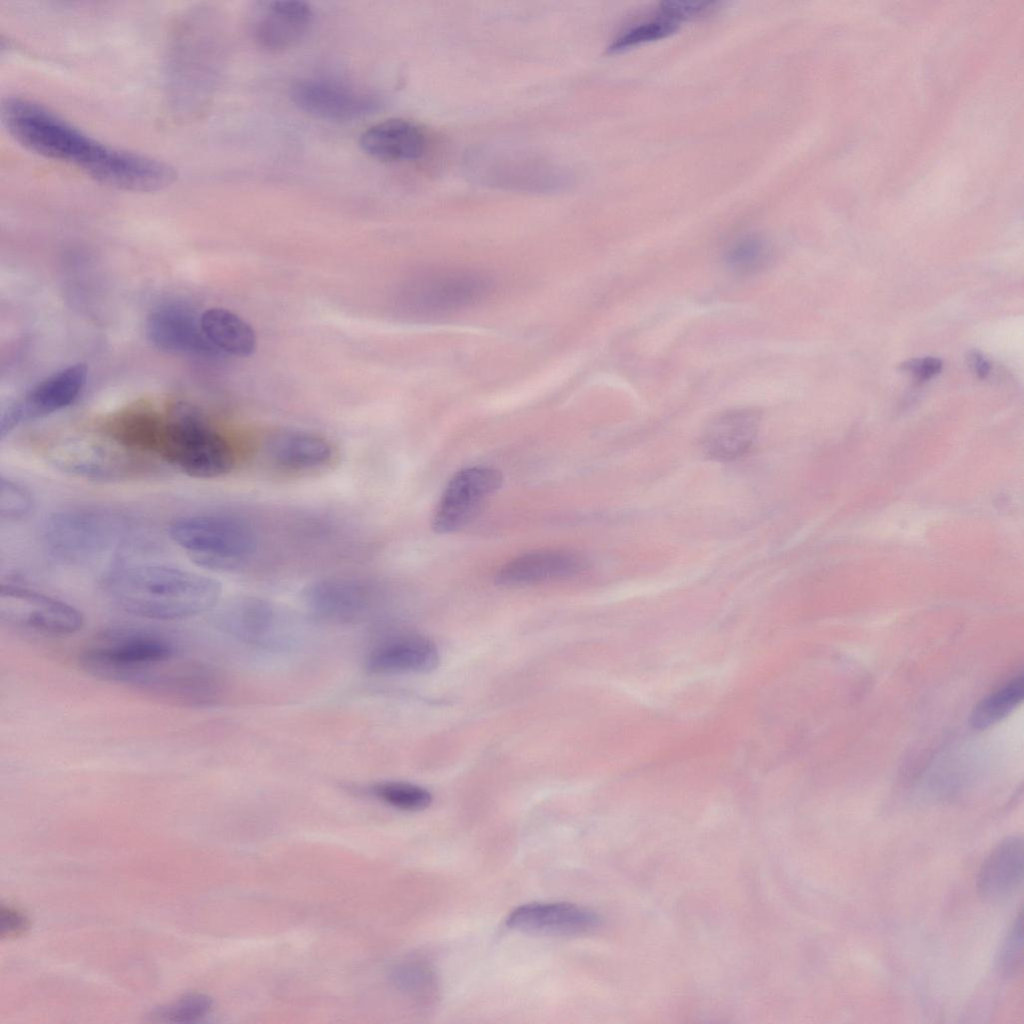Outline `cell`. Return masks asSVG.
Wrapping results in <instances>:
<instances>
[{
  "label": "cell",
  "mask_w": 1024,
  "mask_h": 1024,
  "mask_svg": "<svg viewBox=\"0 0 1024 1024\" xmlns=\"http://www.w3.org/2000/svg\"><path fill=\"white\" fill-rule=\"evenodd\" d=\"M2 119L9 134L29 151L73 165L109 187L151 192L175 179L168 164L106 145L35 101L7 98Z\"/></svg>",
  "instance_id": "1"
},
{
  "label": "cell",
  "mask_w": 1024,
  "mask_h": 1024,
  "mask_svg": "<svg viewBox=\"0 0 1024 1024\" xmlns=\"http://www.w3.org/2000/svg\"><path fill=\"white\" fill-rule=\"evenodd\" d=\"M108 598L127 613L154 620H178L213 608L221 584L206 575L155 563L118 567L103 583Z\"/></svg>",
  "instance_id": "2"
},
{
  "label": "cell",
  "mask_w": 1024,
  "mask_h": 1024,
  "mask_svg": "<svg viewBox=\"0 0 1024 1024\" xmlns=\"http://www.w3.org/2000/svg\"><path fill=\"white\" fill-rule=\"evenodd\" d=\"M155 457L195 478H216L234 465L226 438L193 405L178 402L163 417Z\"/></svg>",
  "instance_id": "3"
},
{
  "label": "cell",
  "mask_w": 1024,
  "mask_h": 1024,
  "mask_svg": "<svg viewBox=\"0 0 1024 1024\" xmlns=\"http://www.w3.org/2000/svg\"><path fill=\"white\" fill-rule=\"evenodd\" d=\"M172 541L196 564L215 570L236 568L255 552L257 536L245 521L224 514H193L172 521Z\"/></svg>",
  "instance_id": "4"
},
{
  "label": "cell",
  "mask_w": 1024,
  "mask_h": 1024,
  "mask_svg": "<svg viewBox=\"0 0 1024 1024\" xmlns=\"http://www.w3.org/2000/svg\"><path fill=\"white\" fill-rule=\"evenodd\" d=\"M178 657L177 646L166 636L140 628L117 627L102 631L79 656L88 674L123 684L132 673Z\"/></svg>",
  "instance_id": "5"
},
{
  "label": "cell",
  "mask_w": 1024,
  "mask_h": 1024,
  "mask_svg": "<svg viewBox=\"0 0 1024 1024\" xmlns=\"http://www.w3.org/2000/svg\"><path fill=\"white\" fill-rule=\"evenodd\" d=\"M0 620L17 629L49 636L74 634L84 623L74 606L14 583L1 584Z\"/></svg>",
  "instance_id": "6"
},
{
  "label": "cell",
  "mask_w": 1024,
  "mask_h": 1024,
  "mask_svg": "<svg viewBox=\"0 0 1024 1024\" xmlns=\"http://www.w3.org/2000/svg\"><path fill=\"white\" fill-rule=\"evenodd\" d=\"M502 473L489 466H470L448 481L432 516V529L449 534L468 525L485 501L502 485Z\"/></svg>",
  "instance_id": "7"
},
{
  "label": "cell",
  "mask_w": 1024,
  "mask_h": 1024,
  "mask_svg": "<svg viewBox=\"0 0 1024 1024\" xmlns=\"http://www.w3.org/2000/svg\"><path fill=\"white\" fill-rule=\"evenodd\" d=\"M47 457L58 470L89 480L121 479L133 473L138 464V455L110 438L65 440L53 444Z\"/></svg>",
  "instance_id": "8"
},
{
  "label": "cell",
  "mask_w": 1024,
  "mask_h": 1024,
  "mask_svg": "<svg viewBox=\"0 0 1024 1024\" xmlns=\"http://www.w3.org/2000/svg\"><path fill=\"white\" fill-rule=\"evenodd\" d=\"M290 98L300 110L322 119L351 120L373 113L380 100L372 93L319 78L295 81Z\"/></svg>",
  "instance_id": "9"
},
{
  "label": "cell",
  "mask_w": 1024,
  "mask_h": 1024,
  "mask_svg": "<svg viewBox=\"0 0 1024 1024\" xmlns=\"http://www.w3.org/2000/svg\"><path fill=\"white\" fill-rule=\"evenodd\" d=\"M492 288L490 277L469 268H442L423 278L415 289L418 308L430 314H450L482 300Z\"/></svg>",
  "instance_id": "10"
},
{
  "label": "cell",
  "mask_w": 1024,
  "mask_h": 1024,
  "mask_svg": "<svg viewBox=\"0 0 1024 1024\" xmlns=\"http://www.w3.org/2000/svg\"><path fill=\"white\" fill-rule=\"evenodd\" d=\"M308 609L335 623L364 619L376 604V592L368 584L348 578H326L309 584L303 592Z\"/></svg>",
  "instance_id": "11"
},
{
  "label": "cell",
  "mask_w": 1024,
  "mask_h": 1024,
  "mask_svg": "<svg viewBox=\"0 0 1024 1024\" xmlns=\"http://www.w3.org/2000/svg\"><path fill=\"white\" fill-rule=\"evenodd\" d=\"M86 379L87 367L78 363L39 382L21 403L2 415L1 437L23 420L48 415L72 404L82 391Z\"/></svg>",
  "instance_id": "12"
},
{
  "label": "cell",
  "mask_w": 1024,
  "mask_h": 1024,
  "mask_svg": "<svg viewBox=\"0 0 1024 1024\" xmlns=\"http://www.w3.org/2000/svg\"><path fill=\"white\" fill-rule=\"evenodd\" d=\"M440 661L435 643L411 632L398 633L375 645L365 659L373 675L422 674L434 670Z\"/></svg>",
  "instance_id": "13"
},
{
  "label": "cell",
  "mask_w": 1024,
  "mask_h": 1024,
  "mask_svg": "<svg viewBox=\"0 0 1024 1024\" xmlns=\"http://www.w3.org/2000/svg\"><path fill=\"white\" fill-rule=\"evenodd\" d=\"M592 910L568 902H535L515 908L506 924L514 930L546 935H575L599 926Z\"/></svg>",
  "instance_id": "14"
},
{
  "label": "cell",
  "mask_w": 1024,
  "mask_h": 1024,
  "mask_svg": "<svg viewBox=\"0 0 1024 1024\" xmlns=\"http://www.w3.org/2000/svg\"><path fill=\"white\" fill-rule=\"evenodd\" d=\"M587 568L582 555L567 549H541L523 553L503 564L495 575L504 586L540 584L574 577Z\"/></svg>",
  "instance_id": "15"
},
{
  "label": "cell",
  "mask_w": 1024,
  "mask_h": 1024,
  "mask_svg": "<svg viewBox=\"0 0 1024 1024\" xmlns=\"http://www.w3.org/2000/svg\"><path fill=\"white\" fill-rule=\"evenodd\" d=\"M262 455L271 466L285 472H313L329 466L335 450L326 438L298 430L271 434L262 445Z\"/></svg>",
  "instance_id": "16"
},
{
  "label": "cell",
  "mask_w": 1024,
  "mask_h": 1024,
  "mask_svg": "<svg viewBox=\"0 0 1024 1024\" xmlns=\"http://www.w3.org/2000/svg\"><path fill=\"white\" fill-rule=\"evenodd\" d=\"M312 21V9L304 1H270L255 19L252 35L262 49L281 52L297 45L307 35Z\"/></svg>",
  "instance_id": "17"
},
{
  "label": "cell",
  "mask_w": 1024,
  "mask_h": 1024,
  "mask_svg": "<svg viewBox=\"0 0 1024 1024\" xmlns=\"http://www.w3.org/2000/svg\"><path fill=\"white\" fill-rule=\"evenodd\" d=\"M760 426L755 409L736 408L713 417L703 429L700 447L706 457L715 461H733L744 456L753 446Z\"/></svg>",
  "instance_id": "18"
},
{
  "label": "cell",
  "mask_w": 1024,
  "mask_h": 1024,
  "mask_svg": "<svg viewBox=\"0 0 1024 1024\" xmlns=\"http://www.w3.org/2000/svg\"><path fill=\"white\" fill-rule=\"evenodd\" d=\"M146 331L157 348L173 353L197 355L221 354L207 339L201 316L174 305L156 309L148 317Z\"/></svg>",
  "instance_id": "19"
},
{
  "label": "cell",
  "mask_w": 1024,
  "mask_h": 1024,
  "mask_svg": "<svg viewBox=\"0 0 1024 1024\" xmlns=\"http://www.w3.org/2000/svg\"><path fill=\"white\" fill-rule=\"evenodd\" d=\"M1024 842L1009 836L997 844L982 864L977 880L978 895L988 903L1011 898L1023 882Z\"/></svg>",
  "instance_id": "20"
},
{
  "label": "cell",
  "mask_w": 1024,
  "mask_h": 1024,
  "mask_svg": "<svg viewBox=\"0 0 1024 1024\" xmlns=\"http://www.w3.org/2000/svg\"><path fill=\"white\" fill-rule=\"evenodd\" d=\"M226 627L240 641L262 648L284 649L296 641L277 611L258 599L236 604L227 616Z\"/></svg>",
  "instance_id": "21"
},
{
  "label": "cell",
  "mask_w": 1024,
  "mask_h": 1024,
  "mask_svg": "<svg viewBox=\"0 0 1024 1024\" xmlns=\"http://www.w3.org/2000/svg\"><path fill=\"white\" fill-rule=\"evenodd\" d=\"M361 149L380 161H413L426 150L425 134L416 124L404 119H387L366 131L359 139Z\"/></svg>",
  "instance_id": "22"
},
{
  "label": "cell",
  "mask_w": 1024,
  "mask_h": 1024,
  "mask_svg": "<svg viewBox=\"0 0 1024 1024\" xmlns=\"http://www.w3.org/2000/svg\"><path fill=\"white\" fill-rule=\"evenodd\" d=\"M106 529V519L101 514L72 511L52 519L47 536L61 554L78 555L97 546Z\"/></svg>",
  "instance_id": "23"
},
{
  "label": "cell",
  "mask_w": 1024,
  "mask_h": 1024,
  "mask_svg": "<svg viewBox=\"0 0 1024 1024\" xmlns=\"http://www.w3.org/2000/svg\"><path fill=\"white\" fill-rule=\"evenodd\" d=\"M201 326L209 342L220 352L247 357L256 349L253 328L235 313L224 308H211L201 315Z\"/></svg>",
  "instance_id": "24"
},
{
  "label": "cell",
  "mask_w": 1024,
  "mask_h": 1024,
  "mask_svg": "<svg viewBox=\"0 0 1024 1024\" xmlns=\"http://www.w3.org/2000/svg\"><path fill=\"white\" fill-rule=\"evenodd\" d=\"M1023 696L1024 681L1023 676L1019 675L975 706L971 716L972 726L983 730L998 723L1022 702Z\"/></svg>",
  "instance_id": "25"
},
{
  "label": "cell",
  "mask_w": 1024,
  "mask_h": 1024,
  "mask_svg": "<svg viewBox=\"0 0 1024 1024\" xmlns=\"http://www.w3.org/2000/svg\"><path fill=\"white\" fill-rule=\"evenodd\" d=\"M771 248L764 237L747 234L735 240L725 252L729 268L740 274H752L766 266Z\"/></svg>",
  "instance_id": "26"
},
{
  "label": "cell",
  "mask_w": 1024,
  "mask_h": 1024,
  "mask_svg": "<svg viewBox=\"0 0 1024 1024\" xmlns=\"http://www.w3.org/2000/svg\"><path fill=\"white\" fill-rule=\"evenodd\" d=\"M372 791L379 800L405 811H421L432 802V794L426 788L409 782H379Z\"/></svg>",
  "instance_id": "27"
},
{
  "label": "cell",
  "mask_w": 1024,
  "mask_h": 1024,
  "mask_svg": "<svg viewBox=\"0 0 1024 1024\" xmlns=\"http://www.w3.org/2000/svg\"><path fill=\"white\" fill-rule=\"evenodd\" d=\"M680 28L679 23L661 17L638 24L619 35L608 46L609 54L620 53L643 43L668 37Z\"/></svg>",
  "instance_id": "28"
},
{
  "label": "cell",
  "mask_w": 1024,
  "mask_h": 1024,
  "mask_svg": "<svg viewBox=\"0 0 1024 1024\" xmlns=\"http://www.w3.org/2000/svg\"><path fill=\"white\" fill-rule=\"evenodd\" d=\"M1023 964V920L1022 913L1015 918L1004 937L996 955V970L999 975L1016 976Z\"/></svg>",
  "instance_id": "29"
},
{
  "label": "cell",
  "mask_w": 1024,
  "mask_h": 1024,
  "mask_svg": "<svg viewBox=\"0 0 1024 1024\" xmlns=\"http://www.w3.org/2000/svg\"><path fill=\"white\" fill-rule=\"evenodd\" d=\"M212 1007V1000L205 995H189L177 1002L158 1008L153 1018L161 1022L189 1023L205 1017Z\"/></svg>",
  "instance_id": "30"
},
{
  "label": "cell",
  "mask_w": 1024,
  "mask_h": 1024,
  "mask_svg": "<svg viewBox=\"0 0 1024 1024\" xmlns=\"http://www.w3.org/2000/svg\"><path fill=\"white\" fill-rule=\"evenodd\" d=\"M395 978L403 990L419 998L431 997L436 989L435 975L421 962L400 965L396 969Z\"/></svg>",
  "instance_id": "31"
},
{
  "label": "cell",
  "mask_w": 1024,
  "mask_h": 1024,
  "mask_svg": "<svg viewBox=\"0 0 1024 1024\" xmlns=\"http://www.w3.org/2000/svg\"><path fill=\"white\" fill-rule=\"evenodd\" d=\"M0 488V516L2 520H17L29 513L33 500L27 489L8 478L1 479Z\"/></svg>",
  "instance_id": "32"
},
{
  "label": "cell",
  "mask_w": 1024,
  "mask_h": 1024,
  "mask_svg": "<svg viewBox=\"0 0 1024 1024\" xmlns=\"http://www.w3.org/2000/svg\"><path fill=\"white\" fill-rule=\"evenodd\" d=\"M721 4L719 1L667 0L659 4V10L663 18L679 23L710 15L720 9Z\"/></svg>",
  "instance_id": "33"
},
{
  "label": "cell",
  "mask_w": 1024,
  "mask_h": 1024,
  "mask_svg": "<svg viewBox=\"0 0 1024 1024\" xmlns=\"http://www.w3.org/2000/svg\"><path fill=\"white\" fill-rule=\"evenodd\" d=\"M901 369L913 374L918 380L925 381L941 371L942 362L935 357L916 358L902 363Z\"/></svg>",
  "instance_id": "34"
},
{
  "label": "cell",
  "mask_w": 1024,
  "mask_h": 1024,
  "mask_svg": "<svg viewBox=\"0 0 1024 1024\" xmlns=\"http://www.w3.org/2000/svg\"><path fill=\"white\" fill-rule=\"evenodd\" d=\"M1 936H18L27 929L26 917L12 908H1Z\"/></svg>",
  "instance_id": "35"
},
{
  "label": "cell",
  "mask_w": 1024,
  "mask_h": 1024,
  "mask_svg": "<svg viewBox=\"0 0 1024 1024\" xmlns=\"http://www.w3.org/2000/svg\"><path fill=\"white\" fill-rule=\"evenodd\" d=\"M968 364L978 378H985L990 372L989 361L978 351L971 350L967 354Z\"/></svg>",
  "instance_id": "36"
}]
</instances>
